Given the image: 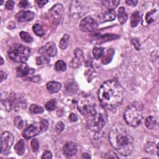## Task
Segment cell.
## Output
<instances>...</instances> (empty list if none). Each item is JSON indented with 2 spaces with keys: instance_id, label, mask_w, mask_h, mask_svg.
<instances>
[{
  "instance_id": "cell-1",
  "label": "cell",
  "mask_w": 159,
  "mask_h": 159,
  "mask_svg": "<svg viewBox=\"0 0 159 159\" xmlns=\"http://www.w3.org/2000/svg\"><path fill=\"white\" fill-rule=\"evenodd\" d=\"M98 98L104 108L115 109L123 101L124 89L116 80L107 81L101 85L99 89Z\"/></svg>"
},
{
  "instance_id": "cell-2",
  "label": "cell",
  "mask_w": 159,
  "mask_h": 159,
  "mask_svg": "<svg viewBox=\"0 0 159 159\" xmlns=\"http://www.w3.org/2000/svg\"><path fill=\"white\" fill-rule=\"evenodd\" d=\"M109 140L112 147L121 155H130L134 148V139L124 128L114 126L109 133Z\"/></svg>"
},
{
  "instance_id": "cell-3",
  "label": "cell",
  "mask_w": 159,
  "mask_h": 159,
  "mask_svg": "<svg viewBox=\"0 0 159 159\" xmlns=\"http://www.w3.org/2000/svg\"><path fill=\"white\" fill-rule=\"evenodd\" d=\"M107 113L102 106H98L97 110L90 117L86 118L87 126L93 132H99L107 123Z\"/></svg>"
},
{
  "instance_id": "cell-4",
  "label": "cell",
  "mask_w": 159,
  "mask_h": 159,
  "mask_svg": "<svg viewBox=\"0 0 159 159\" xmlns=\"http://www.w3.org/2000/svg\"><path fill=\"white\" fill-rule=\"evenodd\" d=\"M77 108L81 114L88 118L96 113L98 105L93 96L90 94H83L77 101Z\"/></svg>"
},
{
  "instance_id": "cell-5",
  "label": "cell",
  "mask_w": 159,
  "mask_h": 159,
  "mask_svg": "<svg viewBox=\"0 0 159 159\" xmlns=\"http://www.w3.org/2000/svg\"><path fill=\"white\" fill-rule=\"evenodd\" d=\"M142 117V108L139 104H136L129 105L124 114L126 123L132 127H137L140 124Z\"/></svg>"
},
{
  "instance_id": "cell-6",
  "label": "cell",
  "mask_w": 159,
  "mask_h": 159,
  "mask_svg": "<svg viewBox=\"0 0 159 159\" xmlns=\"http://www.w3.org/2000/svg\"><path fill=\"white\" fill-rule=\"evenodd\" d=\"M31 49L21 44H14L8 51V57L16 62H26L29 59Z\"/></svg>"
},
{
  "instance_id": "cell-7",
  "label": "cell",
  "mask_w": 159,
  "mask_h": 159,
  "mask_svg": "<svg viewBox=\"0 0 159 159\" xmlns=\"http://www.w3.org/2000/svg\"><path fill=\"white\" fill-rule=\"evenodd\" d=\"M14 142V137L9 132H4L1 136V153L8 155Z\"/></svg>"
},
{
  "instance_id": "cell-8",
  "label": "cell",
  "mask_w": 159,
  "mask_h": 159,
  "mask_svg": "<svg viewBox=\"0 0 159 159\" xmlns=\"http://www.w3.org/2000/svg\"><path fill=\"white\" fill-rule=\"evenodd\" d=\"M98 27L96 21L91 17L84 18L80 23L79 28L83 32H91L95 31Z\"/></svg>"
},
{
  "instance_id": "cell-9",
  "label": "cell",
  "mask_w": 159,
  "mask_h": 159,
  "mask_svg": "<svg viewBox=\"0 0 159 159\" xmlns=\"http://www.w3.org/2000/svg\"><path fill=\"white\" fill-rule=\"evenodd\" d=\"M48 13L53 21L59 23L63 16L64 8L61 4H57L49 10Z\"/></svg>"
},
{
  "instance_id": "cell-10",
  "label": "cell",
  "mask_w": 159,
  "mask_h": 159,
  "mask_svg": "<svg viewBox=\"0 0 159 159\" xmlns=\"http://www.w3.org/2000/svg\"><path fill=\"white\" fill-rule=\"evenodd\" d=\"M40 126L38 123H34L27 128L23 132V136L28 140L38 135L40 132Z\"/></svg>"
},
{
  "instance_id": "cell-11",
  "label": "cell",
  "mask_w": 159,
  "mask_h": 159,
  "mask_svg": "<svg viewBox=\"0 0 159 159\" xmlns=\"http://www.w3.org/2000/svg\"><path fill=\"white\" fill-rule=\"evenodd\" d=\"M39 52L42 55H47L49 57H54L57 54V48L53 42H47L44 47L39 48Z\"/></svg>"
},
{
  "instance_id": "cell-12",
  "label": "cell",
  "mask_w": 159,
  "mask_h": 159,
  "mask_svg": "<svg viewBox=\"0 0 159 159\" xmlns=\"http://www.w3.org/2000/svg\"><path fill=\"white\" fill-rule=\"evenodd\" d=\"M34 18V13L30 11H21L18 13L15 18L19 22H28L31 21Z\"/></svg>"
},
{
  "instance_id": "cell-13",
  "label": "cell",
  "mask_w": 159,
  "mask_h": 159,
  "mask_svg": "<svg viewBox=\"0 0 159 159\" xmlns=\"http://www.w3.org/2000/svg\"><path fill=\"white\" fill-rule=\"evenodd\" d=\"M75 57L72 59L70 62V67L72 68H77L81 65L83 59V52L80 48H77L74 52Z\"/></svg>"
},
{
  "instance_id": "cell-14",
  "label": "cell",
  "mask_w": 159,
  "mask_h": 159,
  "mask_svg": "<svg viewBox=\"0 0 159 159\" xmlns=\"http://www.w3.org/2000/svg\"><path fill=\"white\" fill-rule=\"evenodd\" d=\"M77 152V146L73 142H67L64 147V153L67 157H72Z\"/></svg>"
},
{
  "instance_id": "cell-15",
  "label": "cell",
  "mask_w": 159,
  "mask_h": 159,
  "mask_svg": "<svg viewBox=\"0 0 159 159\" xmlns=\"http://www.w3.org/2000/svg\"><path fill=\"white\" fill-rule=\"evenodd\" d=\"M78 90V86L76 83L73 80H68L65 84V91L70 96L77 93Z\"/></svg>"
},
{
  "instance_id": "cell-16",
  "label": "cell",
  "mask_w": 159,
  "mask_h": 159,
  "mask_svg": "<svg viewBox=\"0 0 159 159\" xmlns=\"http://www.w3.org/2000/svg\"><path fill=\"white\" fill-rule=\"evenodd\" d=\"M32 69H30L29 66L24 63L20 65L16 69V74L18 77H24L29 74H32L31 72Z\"/></svg>"
},
{
  "instance_id": "cell-17",
  "label": "cell",
  "mask_w": 159,
  "mask_h": 159,
  "mask_svg": "<svg viewBox=\"0 0 159 159\" xmlns=\"http://www.w3.org/2000/svg\"><path fill=\"white\" fill-rule=\"evenodd\" d=\"M116 16V11L115 10H107L103 13L101 16V19L103 22L112 21L115 19Z\"/></svg>"
},
{
  "instance_id": "cell-18",
  "label": "cell",
  "mask_w": 159,
  "mask_h": 159,
  "mask_svg": "<svg viewBox=\"0 0 159 159\" xmlns=\"http://www.w3.org/2000/svg\"><path fill=\"white\" fill-rule=\"evenodd\" d=\"M62 88V85L57 82H50L47 84V89L50 93L59 92Z\"/></svg>"
},
{
  "instance_id": "cell-19",
  "label": "cell",
  "mask_w": 159,
  "mask_h": 159,
  "mask_svg": "<svg viewBox=\"0 0 159 159\" xmlns=\"http://www.w3.org/2000/svg\"><path fill=\"white\" fill-rule=\"evenodd\" d=\"M115 53V51L113 48H110L108 50L107 52H106V54H104V55L103 56V57L102 58V60H101L102 63L104 65H107L110 63L113 58Z\"/></svg>"
},
{
  "instance_id": "cell-20",
  "label": "cell",
  "mask_w": 159,
  "mask_h": 159,
  "mask_svg": "<svg viewBox=\"0 0 159 159\" xmlns=\"http://www.w3.org/2000/svg\"><path fill=\"white\" fill-rule=\"evenodd\" d=\"M103 3L108 10H115L120 3V1L119 0H107V1H103Z\"/></svg>"
},
{
  "instance_id": "cell-21",
  "label": "cell",
  "mask_w": 159,
  "mask_h": 159,
  "mask_svg": "<svg viewBox=\"0 0 159 159\" xmlns=\"http://www.w3.org/2000/svg\"><path fill=\"white\" fill-rule=\"evenodd\" d=\"M15 150L18 155H23L25 152V144L23 139L19 140L15 146Z\"/></svg>"
},
{
  "instance_id": "cell-22",
  "label": "cell",
  "mask_w": 159,
  "mask_h": 159,
  "mask_svg": "<svg viewBox=\"0 0 159 159\" xmlns=\"http://www.w3.org/2000/svg\"><path fill=\"white\" fill-rule=\"evenodd\" d=\"M119 37V36L118 35H116V34H104V35L101 36L98 39V42L99 44H103L104 42H107L110 40L118 39Z\"/></svg>"
},
{
  "instance_id": "cell-23",
  "label": "cell",
  "mask_w": 159,
  "mask_h": 159,
  "mask_svg": "<svg viewBox=\"0 0 159 159\" xmlns=\"http://www.w3.org/2000/svg\"><path fill=\"white\" fill-rule=\"evenodd\" d=\"M118 18L119 22L121 24H124L126 23L128 20V15L125 11V8L124 7H121L118 10Z\"/></svg>"
},
{
  "instance_id": "cell-24",
  "label": "cell",
  "mask_w": 159,
  "mask_h": 159,
  "mask_svg": "<svg viewBox=\"0 0 159 159\" xmlns=\"http://www.w3.org/2000/svg\"><path fill=\"white\" fill-rule=\"evenodd\" d=\"M140 20V13L139 11H134L131 16V27H136L138 24L139 23Z\"/></svg>"
},
{
  "instance_id": "cell-25",
  "label": "cell",
  "mask_w": 159,
  "mask_h": 159,
  "mask_svg": "<svg viewBox=\"0 0 159 159\" xmlns=\"http://www.w3.org/2000/svg\"><path fill=\"white\" fill-rule=\"evenodd\" d=\"M145 126L149 129H153L157 125V119L153 116H149L145 121Z\"/></svg>"
},
{
  "instance_id": "cell-26",
  "label": "cell",
  "mask_w": 159,
  "mask_h": 159,
  "mask_svg": "<svg viewBox=\"0 0 159 159\" xmlns=\"http://www.w3.org/2000/svg\"><path fill=\"white\" fill-rule=\"evenodd\" d=\"M157 17V10H152V11H149L147 13L145 16V21L148 24H150L153 22H154Z\"/></svg>"
},
{
  "instance_id": "cell-27",
  "label": "cell",
  "mask_w": 159,
  "mask_h": 159,
  "mask_svg": "<svg viewBox=\"0 0 159 159\" xmlns=\"http://www.w3.org/2000/svg\"><path fill=\"white\" fill-rule=\"evenodd\" d=\"M104 54V48L103 47H94L93 50V54L95 59H99Z\"/></svg>"
},
{
  "instance_id": "cell-28",
  "label": "cell",
  "mask_w": 159,
  "mask_h": 159,
  "mask_svg": "<svg viewBox=\"0 0 159 159\" xmlns=\"http://www.w3.org/2000/svg\"><path fill=\"white\" fill-rule=\"evenodd\" d=\"M57 100L56 99H52L48 101L45 105V109L47 111H54L57 108Z\"/></svg>"
},
{
  "instance_id": "cell-29",
  "label": "cell",
  "mask_w": 159,
  "mask_h": 159,
  "mask_svg": "<svg viewBox=\"0 0 159 159\" xmlns=\"http://www.w3.org/2000/svg\"><path fill=\"white\" fill-rule=\"evenodd\" d=\"M32 29L34 32L39 37H42L45 34V31L44 30L42 26L39 24H36L33 26Z\"/></svg>"
},
{
  "instance_id": "cell-30",
  "label": "cell",
  "mask_w": 159,
  "mask_h": 159,
  "mask_svg": "<svg viewBox=\"0 0 159 159\" xmlns=\"http://www.w3.org/2000/svg\"><path fill=\"white\" fill-rule=\"evenodd\" d=\"M69 40H70V36L68 34H65L60 40L59 47L62 50L65 49L68 47Z\"/></svg>"
},
{
  "instance_id": "cell-31",
  "label": "cell",
  "mask_w": 159,
  "mask_h": 159,
  "mask_svg": "<svg viewBox=\"0 0 159 159\" xmlns=\"http://www.w3.org/2000/svg\"><path fill=\"white\" fill-rule=\"evenodd\" d=\"M19 36L21 39V40L26 43H30L32 41L33 39L32 37V36L27 32H24V31H21L19 33Z\"/></svg>"
},
{
  "instance_id": "cell-32",
  "label": "cell",
  "mask_w": 159,
  "mask_h": 159,
  "mask_svg": "<svg viewBox=\"0 0 159 159\" xmlns=\"http://www.w3.org/2000/svg\"><path fill=\"white\" fill-rule=\"evenodd\" d=\"M29 110L32 113H34V114H41L44 111V110L42 107H40V106H38L37 104H31V106L30 107V108H29Z\"/></svg>"
},
{
  "instance_id": "cell-33",
  "label": "cell",
  "mask_w": 159,
  "mask_h": 159,
  "mask_svg": "<svg viewBox=\"0 0 159 159\" xmlns=\"http://www.w3.org/2000/svg\"><path fill=\"white\" fill-rule=\"evenodd\" d=\"M156 149L157 146L155 147V144L153 142H147L145 145V150L150 154H153Z\"/></svg>"
},
{
  "instance_id": "cell-34",
  "label": "cell",
  "mask_w": 159,
  "mask_h": 159,
  "mask_svg": "<svg viewBox=\"0 0 159 159\" xmlns=\"http://www.w3.org/2000/svg\"><path fill=\"white\" fill-rule=\"evenodd\" d=\"M67 69V65L65 62L63 61H59L56 64V70L57 71L64 72Z\"/></svg>"
},
{
  "instance_id": "cell-35",
  "label": "cell",
  "mask_w": 159,
  "mask_h": 159,
  "mask_svg": "<svg viewBox=\"0 0 159 159\" xmlns=\"http://www.w3.org/2000/svg\"><path fill=\"white\" fill-rule=\"evenodd\" d=\"M14 124L15 126L19 129H21L23 127V121L20 116H16L14 119Z\"/></svg>"
},
{
  "instance_id": "cell-36",
  "label": "cell",
  "mask_w": 159,
  "mask_h": 159,
  "mask_svg": "<svg viewBox=\"0 0 159 159\" xmlns=\"http://www.w3.org/2000/svg\"><path fill=\"white\" fill-rule=\"evenodd\" d=\"M49 62L48 58L46 56H42L41 57H37L36 64L37 65H41L43 64H46Z\"/></svg>"
},
{
  "instance_id": "cell-37",
  "label": "cell",
  "mask_w": 159,
  "mask_h": 159,
  "mask_svg": "<svg viewBox=\"0 0 159 159\" xmlns=\"http://www.w3.org/2000/svg\"><path fill=\"white\" fill-rule=\"evenodd\" d=\"M31 148L34 152H37L39 149V142L37 139H34L31 141Z\"/></svg>"
},
{
  "instance_id": "cell-38",
  "label": "cell",
  "mask_w": 159,
  "mask_h": 159,
  "mask_svg": "<svg viewBox=\"0 0 159 159\" xmlns=\"http://www.w3.org/2000/svg\"><path fill=\"white\" fill-rule=\"evenodd\" d=\"M40 129L42 131L45 132L48 128V122L46 119H42L40 123Z\"/></svg>"
},
{
  "instance_id": "cell-39",
  "label": "cell",
  "mask_w": 159,
  "mask_h": 159,
  "mask_svg": "<svg viewBox=\"0 0 159 159\" xmlns=\"http://www.w3.org/2000/svg\"><path fill=\"white\" fill-rule=\"evenodd\" d=\"M103 157L105 158H119V157L115 152L112 151L106 153Z\"/></svg>"
},
{
  "instance_id": "cell-40",
  "label": "cell",
  "mask_w": 159,
  "mask_h": 159,
  "mask_svg": "<svg viewBox=\"0 0 159 159\" xmlns=\"http://www.w3.org/2000/svg\"><path fill=\"white\" fill-rule=\"evenodd\" d=\"M64 128H65V125H64V124L62 122H61V121L58 122V123H57L56 126V131H57V132H59V133L62 132V131H64Z\"/></svg>"
},
{
  "instance_id": "cell-41",
  "label": "cell",
  "mask_w": 159,
  "mask_h": 159,
  "mask_svg": "<svg viewBox=\"0 0 159 159\" xmlns=\"http://www.w3.org/2000/svg\"><path fill=\"white\" fill-rule=\"evenodd\" d=\"M131 42L137 50H139L140 49V44L139 39H137V38H132L131 40Z\"/></svg>"
},
{
  "instance_id": "cell-42",
  "label": "cell",
  "mask_w": 159,
  "mask_h": 159,
  "mask_svg": "<svg viewBox=\"0 0 159 159\" xmlns=\"http://www.w3.org/2000/svg\"><path fill=\"white\" fill-rule=\"evenodd\" d=\"M15 6V2L13 1H8L6 3V8L9 10H12Z\"/></svg>"
},
{
  "instance_id": "cell-43",
  "label": "cell",
  "mask_w": 159,
  "mask_h": 159,
  "mask_svg": "<svg viewBox=\"0 0 159 159\" xmlns=\"http://www.w3.org/2000/svg\"><path fill=\"white\" fill-rule=\"evenodd\" d=\"M52 158V155L51 152H50L49 151L44 152L42 156V158Z\"/></svg>"
},
{
  "instance_id": "cell-44",
  "label": "cell",
  "mask_w": 159,
  "mask_h": 159,
  "mask_svg": "<svg viewBox=\"0 0 159 159\" xmlns=\"http://www.w3.org/2000/svg\"><path fill=\"white\" fill-rule=\"evenodd\" d=\"M48 3V1H45V0H38L37 1V3L39 8H42Z\"/></svg>"
},
{
  "instance_id": "cell-45",
  "label": "cell",
  "mask_w": 159,
  "mask_h": 159,
  "mask_svg": "<svg viewBox=\"0 0 159 159\" xmlns=\"http://www.w3.org/2000/svg\"><path fill=\"white\" fill-rule=\"evenodd\" d=\"M28 4L29 3H28L27 1H26V0H23V1H21L19 3V6L21 7V8H26L28 6Z\"/></svg>"
},
{
  "instance_id": "cell-46",
  "label": "cell",
  "mask_w": 159,
  "mask_h": 159,
  "mask_svg": "<svg viewBox=\"0 0 159 159\" xmlns=\"http://www.w3.org/2000/svg\"><path fill=\"white\" fill-rule=\"evenodd\" d=\"M126 3L128 5H130V6H135L138 2L136 1V0H130V1H126Z\"/></svg>"
},
{
  "instance_id": "cell-47",
  "label": "cell",
  "mask_w": 159,
  "mask_h": 159,
  "mask_svg": "<svg viewBox=\"0 0 159 159\" xmlns=\"http://www.w3.org/2000/svg\"><path fill=\"white\" fill-rule=\"evenodd\" d=\"M0 76H1V82H2L7 78L8 75L5 72H4L3 71H1V72H0Z\"/></svg>"
},
{
  "instance_id": "cell-48",
  "label": "cell",
  "mask_w": 159,
  "mask_h": 159,
  "mask_svg": "<svg viewBox=\"0 0 159 159\" xmlns=\"http://www.w3.org/2000/svg\"><path fill=\"white\" fill-rule=\"evenodd\" d=\"M69 119L72 122H76L77 121V116L73 113H71L69 116Z\"/></svg>"
},
{
  "instance_id": "cell-49",
  "label": "cell",
  "mask_w": 159,
  "mask_h": 159,
  "mask_svg": "<svg viewBox=\"0 0 159 159\" xmlns=\"http://www.w3.org/2000/svg\"><path fill=\"white\" fill-rule=\"evenodd\" d=\"M29 80L31 82H38L40 80V77L39 76L33 77L32 78H30Z\"/></svg>"
},
{
  "instance_id": "cell-50",
  "label": "cell",
  "mask_w": 159,
  "mask_h": 159,
  "mask_svg": "<svg viewBox=\"0 0 159 159\" xmlns=\"http://www.w3.org/2000/svg\"><path fill=\"white\" fill-rule=\"evenodd\" d=\"M82 158H90V156L88 153H84L82 154Z\"/></svg>"
},
{
  "instance_id": "cell-51",
  "label": "cell",
  "mask_w": 159,
  "mask_h": 159,
  "mask_svg": "<svg viewBox=\"0 0 159 159\" xmlns=\"http://www.w3.org/2000/svg\"><path fill=\"white\" fill-rule=\"evenodd\" d=\"M3 63H4V61H3V57H1V64H0V65H2L3 64Z\"/></svg>"
},
{
  "instance_id": "cell-52",
  "label": "cell",
  "mask_w": 159,
  "mask_h": 159,
  "mask_svg": "<svg viewBox=\"0 0 159 159\" xmlns=\"http://www.w3.org/2000/svg\"><path fill=\"white\" fill-rule=\"evenodd\" d=\"M3 3V1H2V2H1V5H2Z\"/></svg>"
}]
</instances>
